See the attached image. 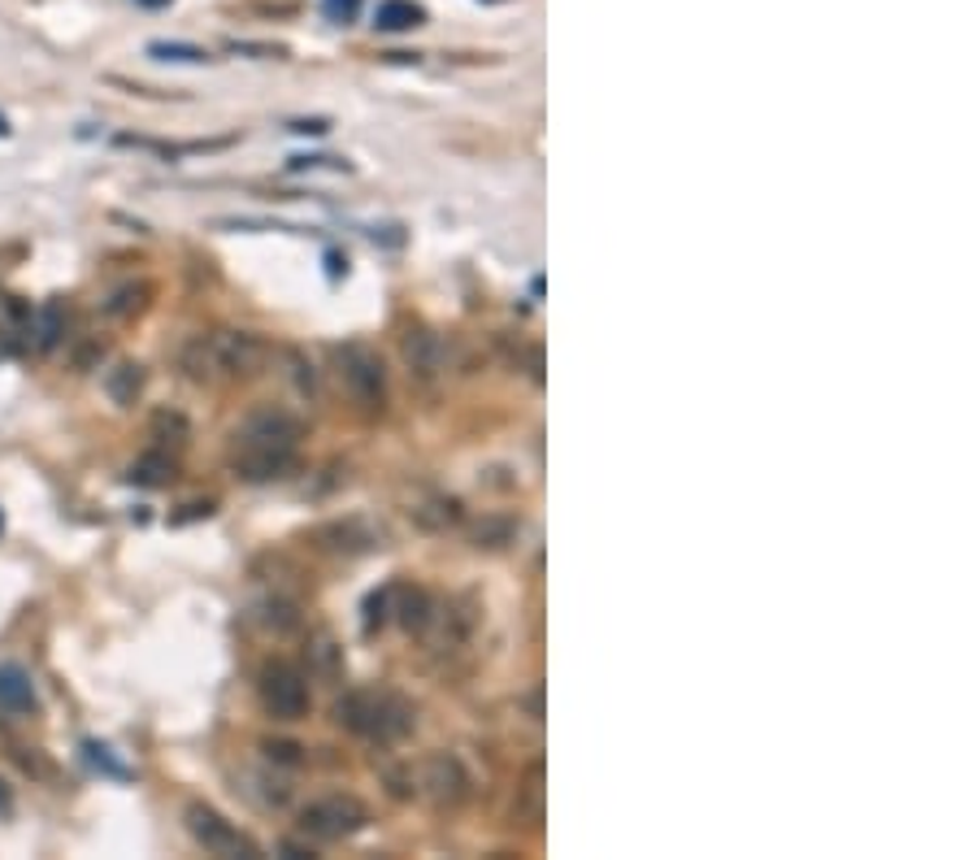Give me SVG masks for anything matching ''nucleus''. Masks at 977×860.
<instances>
[{"label":"nucleus","instance_id":"f257e3e1","mask_svg":"<svg viewBox=\"0 0 977 860\" xmlns=\"http://www.w3.org/2000/svg\"><path fill=\"white\" fill-rule=\"evenodd\" d=\"M295 439H300V421L291 413H282V408H256L234 430L230 465L248 482H269V478H278L291 465Z\"/></svg>","mask_w":977,"mask_h":860},{"label":"nucleus","instance_id":"f03ea898","mask_svg":"<svg viewBox=\"0 0 977 860\" xmlns=\"http://www.w3.org/2000/svg\"><path fill=\"white\" fill-rule=\"evenodd\" d=\"M269 347L248 334V330H217V334H200L182 347V369L195 382H217V378H252L265 365Z\"/></svg>","mask_w":977,"mask_h":860},{"label":"nucleus","instance_id":"7ed1b4c3","mask_svg":"<svg viewBox=\"0 0 977 860\" xmlns=\"http://www.w3.org/2000/svg\"><path fill=\"white\" fill-rule=\"evenodd\" d=\"M334 717L343 730L369 738V743H399L408 730H413V708L395 695V691H347L339 704H334Z\"/></svg>","mask_w":977,"mask_h":860},{"label":"nucleus","instance_id":"20e7f679","mask_svg":"<svg viewBox=\"0 0 977 860\" xmlns=\"http://www.w3.org/2000/svg\"><path fill=\"white\" fill-rule=\"evenodd\" d=\"M256 695H261V708H265L274 721H300V717L308 712V678H304L291 660H269V665H261Z\"/></svg>","mask_w":977,"mask_h":860},{"label":"nucleus","instance_id":"39448f33","mask_svg":"<svg viewBox=\"0 0 977 860\" xmlns=\"http://www.w3.org/2000/svg\"><path fill=\"white\" fill-rule=\"evenodd\" d=\"M365 825V804L352 795H321L300 812V834L317 843H339Z\"/></svg>","mask_w":977,"mask_h":860},{"label":"nucleus","instance_id":"423d86ee","mask_svg":"<svg viewBox=\"0 0 977 860\" xmlns=\"http://www.w3.org/2000/svg\"><path fill=\"white\" fill-rule=\"evenodd\" d=\"M187 830H191V838L208 851V856H230V860H252L256 856V847L217 812V808H208V804H187Z\"/></svg>","mask_w":977,"mask_h":860},{"label":"nucleus","instance_id":"0eeeda50","mask_svg":"<svg viewBox=\"0 0 977 860\" xmlns=\"http://www.w3.org/2000/svg\"><path fill=\"white\" fill-rule=\"evenodd\" d=\"M339 378H343V387L352 391V400L365 404V408H378L382 395H386L382 361H378L369 347H360V343L339 347Z\"/></svg>","mask_w":977,"mask_h":860},{"label":"nucleus","instance_id":"6e6552de","mask_svg":"<svg viewBox=\"0 0 977 860\" xmlns=\"http://www.w3.org/2000/svg\"><path fill=\"white\" fill-rule=\"evenodd\" d=\"M421 791L439 808H456L465 799V791H469V777H465V769H460L456 756H430L421 764Z\"/></svg>","mask_w":977,"mask_h":860},{"label":"nucleus","instance_id":"1a4fd4ad","mask_svg":"<svg viewBox=\"0 0 977 860\" xmlns=\"http://www.w3.org/2000/svg\"><path fill=\"white\" fill-rule=\"evenodd\" d=\"M35 682L22 665H0V708L4 712H35Z\"/></svg>","mask_w":977,"mask_h":860},{"label":"nucleus","instance_id":"9d476101","mask_svg":"<svg viewBox=\"0 0 977 860\" xmlns=\"http://www.w3.org/2000/svg\"><path fill=\"white\" fill-rule=\"evenodd\" d=\"M404 361L417 369V378H434V369H439V339L430 334V330H408L404 334Z\"/></svg>","mask_w":977,"mask_h":860},{"label":"nucleus","instance_id":"9b49d317","mask_svg":"<svg viewBox=\"0 0 977 860\" xmlns=\"http://www.w3.org/2000/svg\"><path fill=\"white\" fill-rule=\"evenodd\" d=\"M139 387H143V369L130 365V361H122V365H113V369L104 374V391L113 395V404H135Z\"/></svg>","mask_w":977,"mask_h":860},{"label":"nucleus","instance_id":"f8f14e48","mask_svg":"<svg viewBox=\"0 0 977 860\" xmlns=\"http://www.w3.org/2000/svg\"><path fill=\"white\" fill-rule=\"evenodd\" d=\"M399 625L408 630V634H421L430 621H434V604H430V595L426 591H399Z\"/></svg>","mask_w":977,"mask_h":860},{"label":"nucleus","instance_id":"ddd939ff","mask_svg":"<svg viewBox=\"0 0 977 860\" xmlns=\"http://www.w3.org/2000/svg\"><path fill=\"white\" fill-rule=\"evenodd\" d=\"M421 17H426V13H421V4H413V0H382L378 13H373V26H378V30H413Z\"/></svg>","mask_w":977,"mask_h":860},{"label":"nucleus","instance_id":"4468645a","mask_svg":"<svg viewBox=\"0 0 977 860\" xmlns=\"http://www.w3.org/2000/svg\"><path fill=\"white\" fill-rule=\"evenodd\" d=\"M169 473H174V460L161 456V452H148V456H139V460L130 465V478L143 482V486H161Z\"/></svg>","mask_w":977,"mask_h":860},{"label":"nucleus","instance_id":"2eb2a0df","mask_svg":"<svg viewBox=\"0 0 977 860\" xmlns=\"http://www.w3.org/2000/svg\"><path fill=\"white\" fill-rule=\"evenodd\" d=\"M521 795H525V821H538L543 817V769L534 764L530 773H525V782H521Z\"/></svg>","mask_w":977,"mask_h":860},{"label":"nucleus","instance_id":"dca6fc26","mask_svg":"<svg viewBox=\"0 0 977 860\" xmlns=\"http://www.w3.org/2000/svg\"><path fill=\"white\" fill-rule=\"evenodd\" d=\"M148 52H152L156 61H191V65L208 56V52H204V48H195V43H152Z\"/></svg>","mask_w":977,"mask_h":860},{"label":"nucleus","instance_id":"f3484780","mask_svg":"<svg viewBox=\"0 0 977 860\" xmlns=\"http://www.w3.org/2000/svg\"><path fill=\"white\" fill-rule=\"evenodd\" d=\"M313 656H317V673H339V652H334V643L326 634L313 643Z\"/></svg>","mask_w":977,"mask_h":860},{"label":"nucleus","instance_id":"a211bd4d","mask_svg":"<svg viewBox=\"0 0 977 860\" xmlns=\"http://www.w3.org/2000/svg\"><path fill=\"white\" fill-rule=\"evenodd\" d=\"M508 534H512V526H508V521H504V526H495V521H486V526H478V534H473V539H478V543H482V539H491V543H486V547H499V543H504V539H508Z\"/></svg>","mask_w":977,"mask_h":860},{"label":"nucleus","instance_id":"6ab92c4d","mask_svg":"<svg viewBox=\"0 0 977 860\" xmlns=\"http://www.w3.org/2000/svg\"><path fill=\"white\" fill-rule=\"evenodd\" d=\"M87 756H91V764H100V769H104V773H113V777H122V773H126L122 764H113V760H109V747H100V743H87Z\"/></svg>","mask_w":977,"mask_h":860},{"label":"nucleus","instance_id":"aec40b11","mask_svg":"<svg viewBox=\"0 0 977 860\" xmlns=\"http://www.w3.org/2000/svg\"><path fill=\"white\" fill-rule=\"evenodd\" d=\"M269 760H282V764H300V747L295 743H265Z\"/></svg>","mask_w":977,"mask_h":860},{"label":"nucleus","instance_id":"412c9836","mask_svg":"<svg viewBox=\"0 0 977 860\" xmlns=\"http://www.w3.org/2000/svg\"><path fill=\"white\" fill-rule=\"evenodd\" d=\"M356 9H360V0H326V13H330L334 22H347V17H356Z\"/></svg>","mask_w":977,"mask_h":860},{"label":"nucleus","instance_id":"4be33fe9","mask_svg":"<svg viewBox=\"0 0 977 860\" xmlns=\"http://www.w3.org/2000/svg\"><path fill=\"white\" fill-rule=\"evenodd\" d=\"M56 326H61V321H56V308H48V313H43V326H39V347H52Z\"/></svg>","mask_w":977,"mask_h":860},{"label":"nucleus","instance_id":"5701e85b","mask_svg":"<svg viewBox=\"0 0 977 860\" xmlns=\"http://www.w3.org/2000/svg\"><path fill=\"white\" fill-rule=\"evenodd\" d=\"M9 808H13V795H9V786H4V782H0V817H4V812H9Z\"/></svg>","mask_w":977,"mask_h":860},{"label":"nucleus","instance_id":"b1692460","mask_svg":"<svg viewBox=\"0 0 977 860\" xmlns=\"http://www.w3.org/2000/svg\"><path fill=\"white\" fill-rule=\"evenodd\" d=\"M139 4H148V9H161V4H169V0H139Z\"/></svg>","mask_w":977,"mask_h":860},{"label":"nucleus","instance_id":"393cba45","mask_svg":"<svg viewBox=\"0 0 977 860\" xmlns=\"http://www.w3.org/2000/svg\"><path fill=\"white\" fill-rule=\"evenodd\" d=\"M4 130H9V126H4V117H0V135H4Z\"/></svg>","mask_w":977,"mask_h":860},{"label":"nucleus","instance_id":"a878e982","mask_svg":"<svg viewBox=\"0 0 977 860\" xmlns=\"http://www.w3.org/2000/svg\"><path fill=\"white\" fill-rule=\"evenodd\" d=\"M0 530H4V517H0Z\"/></svg>","mask_w":977,"mask_h":860}]
</instances>
